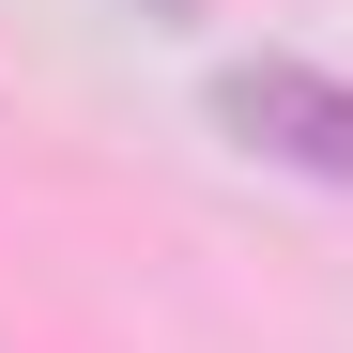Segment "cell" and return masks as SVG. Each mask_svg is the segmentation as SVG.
<instances>
[{
	"label": "cell",
	"mask_w": 353,
	"mask_h": 353,
	"mask_svg": "<svg viewBox=\"0 0 353 353\" xmlns=\"http://www.w3.org/2000/svg\"><path fill=\"white\" fill-rule=\"evenodd\" d=\"M139 16H154V31H185V16H200V0H139Z\"/></svg>",
	"instance_id": "cell-2"
},
{
	"label": "cell",
	"mask_w": 353,
	"mask_h": 353,
	"mask_svg": "<svg viewBox=\"0 0 353 353\" xmlns=\"http://www.w3.org/2000/svg\"><path fill=\"white\" fill-rule=\"evenodd\" d=\"M215 123L292 185H353V92L323 62H215Z\"/></svg>",
	"instance_id": "cell-1"
}]
</instances>
